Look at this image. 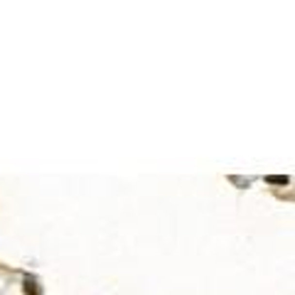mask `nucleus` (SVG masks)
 Masks as SVG:
<instances>
[{
    "instance_id": "nucleus-1",
    "label": "nucleus",
    "mask_w": 295,
    "mask_h": 295,
    "mask_svg": "<svg viewBox=\"0 0 295 295\" xmlns=\"http://www.w3.org/2000/svg\"><path fill=\"white\" fill-rule=\"evenodd\" d=\"M266 182H268V184H288L290 177H288V175H268Z\"/></svg>"
},
{
    "instance_id": "nucleus-2",
    "label": "nucleus",
    "mask_w": 295,
    "mask_h": 295,
    "mask_svg": "<svg viewBox=\"0 0 295 295\" xmlns=\"http://www.w3.org/2000/svg\"><path fill=\"white\" fill-rule=\"evenodd\" d=\"M25 295H40V288H37L34 280H27L25 283Z\"/></svg>"
}]
</instances>
